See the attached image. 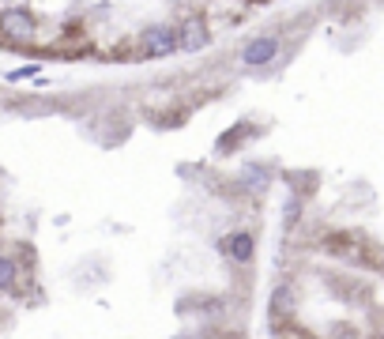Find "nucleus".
Segmentation results:
<instances>
[{
	"label": "nucleus",
	"mask_w": 384,
	"mask_h": 339,
	"mask_svg": "<svg viewBox=\"0 0 384 339\" xmlns=\"http://www.w3.org/2000/svg\"><path fill=\"white\" fill-rule=\"evenodd\" d=\"M16 286V264L8 256H0V291H11Z\"/></svg>",
	"instance_id": "6"
},
{
	"label": "nucleus",
	"mask_w": 384,
	"mask_h": 339,
	"mask_svg": "<svg viewBox=\"0 0 384 339\" xmlns=\"http://www.w3.org/2000/svg\"><path fill=\"white\" fill-rule=\"evenodd\" d=\"M207 42H211V34H207V23H204V19H189V23L177 31V46L189 49V53H200Z\"/></svg>",
	"instance_id": "4"
},
{
	"label": "nucleus",
	"mask_w": 384,
	"mask_h": 339,
	"mask_svg": "<svg viewBox=\"0 0 384 339\" xmlns=\"http://www.w3.org/2000/svg\"><path fill=\"white\" fill-rule=\"evenodd\" d=\"M219 249L227 253L234 264H249V260H253V249H256V245H253V238H249L245 230H237V234H227V238L219 241Z\"/></svg>",
	"instance_id": "3"
},
{
	"label": "nucleus",
	"mask_w": 384,
	"mask_h": 339,
	"mask_svg": "<svg viewBox=\"0 0 384 339\" xmlns=\"http://www.w3.org/2000/svg\"><path fill=\"white\" fill-rule=\"evenodd\" d=\"M140 49H143V57H166V53H174V49H177V31L174 27H151V31H143Z\"/></svg>",
	"instance_id": "1"
},
{
	"label": "nucleus",
	"mask_w": 384,
	"mask_h": 339,
	"mask_svg": "<svg viewBox=\"0 0 384 339\" xmlns=\"http://www.w3.org/2000/svg\"><path fill=\"white\" fill-rule=\"evenodd\" d=\"M275 53H279V42H275V38H253V42L245 46L242 61H245V64H253V68H260V64H268Z\"/></svg>",
	"instance_id": "5"
},
{
	"label": "nucleus",
	"mask_w": 384,
	"mask_h": 339,
	"mask_svg": "<svg viewBox=\"0 0 384 339\" xmlns=\"http://www.w3.org/2000/svg\"><path fill=\"white\" fill-rule=\"evenodd\" d=\"M0 31L8 38H34V16L23 8H8L0 11Z\"/></svg>",
	"instance_id": "2"
}]
</instances>
